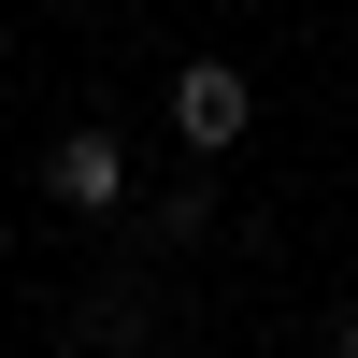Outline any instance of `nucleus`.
<instances>
[{
	"instance_id": "2",
	"label": "nucleus",
	"mask_w": 358,
	"mask_h": 358,
	"mask_svg": "<svg viewBox=\"0 0 358 358\" xmlns=\"http://www.w3.org/2000/svg\"><path fill=\"white\" fill-rule=\"evenodd\" d=\"M43 187L72 201V215H101V201H129V143H115V129H72V143L43 158Z\"/></svg>"
},
{
	"instance_id": "1",
	"label": "nucleus",
	"mask_w": 358,
	"mask_h": 358,
	"mask_svg": "<svg viewBox=\"0 0 358 358\" xmlns=\"http://www.w3.org/2000/svg\"><path fill=\"white\" fill-rule=\"evenodd\" d=\"M244 115H258V86L229 72V57H187V72H172V129H187L201 158H215V143H244Z\"/></svg>"
},
{
	"instance_id": "3",
	"label": "nucleus",
	"mask_w": 358,
	"mask_h": 358,
	"mask_svg": "<svg viewBox=\"0 0 358 358\" xmlns=\"http://www.w3.org/2000/svg\"><path fill=\"white\" fill-rule=\"evenodd\" d=\"M344 358H358V330H344Z\"/></svg>"
}]
</instances>
